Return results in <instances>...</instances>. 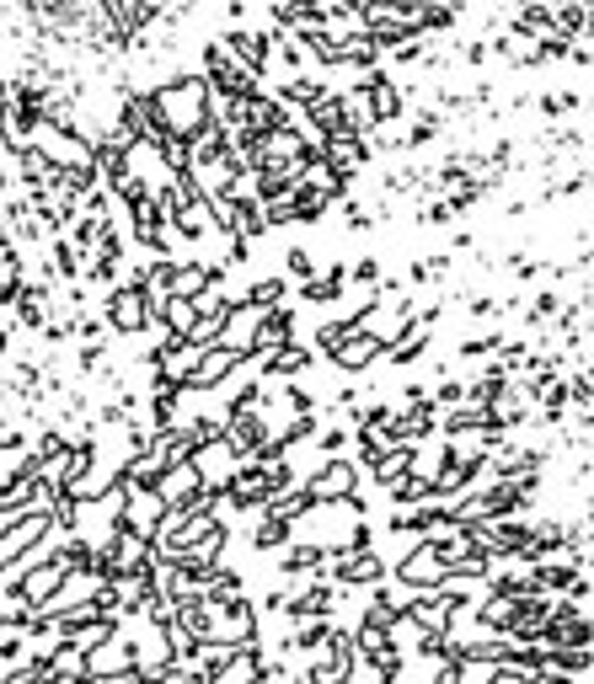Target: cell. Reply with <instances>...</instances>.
Masks as SVG:
<instances>
[{
  "instance_id": "cell-1",
  "label": "cell",
  "mask_w": 594,
  "mask_h": 684,
  "mask_svg": "<svg viewBox=\"0 0 594 684\" xmlns=\"http://www.w3.org/2000/svg\"><path fill=\"white\" fill-rule=\"evenodd\" d=\"M150 306H156V300L129 278V284H119L113 300H108V326H113V332H145V326H150Z\"/></svg>"
}]
</instances>
